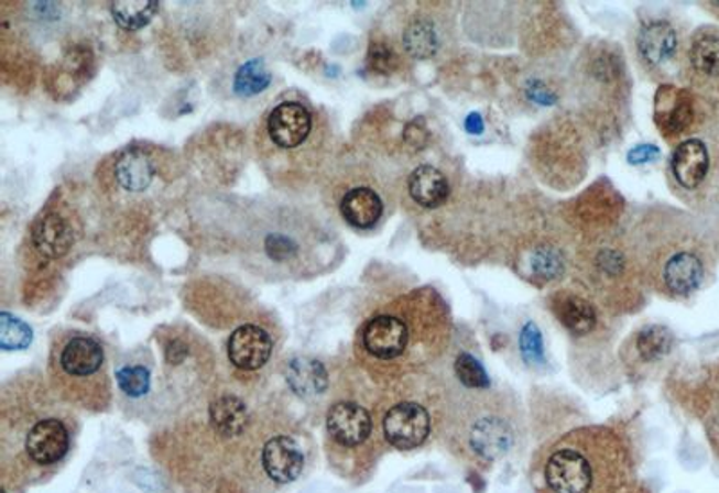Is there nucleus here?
I'll use <instances>...</instances> for the list:
<instances>
[{
  "label": "nucleus",
  "mask_w": 719,
  "mask_h": 493,
  "mask_svg": "<svg viewBox=\"0 0 719 493\" xmlns=\"http://www.w3.org/2000/svg\"><path fill=\"white\" fill-rule=\"evenodd\" d=\"M116 380H118V385L124 395L132 396V398L146 395L148 391H150V384H152L150 371L144 365L121 368L116 373Z\"/></svg>",
  "instance_id": "c756f323"
},
{
  "label": "nucleus",
  "mask_w": 719,
  "mask_h": 493,
  "mask_svg": "<svg viewBox=\"0 0 719 493\" xmlns=\"http://www.w3.org/2000/svg\"><path fill=\"white\" fill-rule=\"evenodd\" d=\"M105 364L104 346L94 337H70L59 350L58 365L65 375L85 379L101 371Z\"/></svg>",
  "instance_id": "f8f14e48"
},
{
  "label": "nucleus",
  "mask_w": 719,
  "mask_h": 493,
  "mask_svg": "<svg viewBox=\"0 0 719 493\" xmlns=\"http://www.w3.org/2000/svg\"><path fill=\"white\" fill-rule=\"evenodd\" d=\"M286 379L298 396L323 395L328 387V373L324 365L308 357H298L290 362Z\"/></svg>",
  "instance_id": "aec40b11"
},
{
  "label": "nucleus",
  "mask_w": 719,
  "mask_h": 493,
  "mask_svg": "<svg viewBox=\"0 0 719 493\" xmlns=\"http://www.w3.org/2000/svg\"><path fill=\"white\" fill-rule=\"evenodd\" d=\"M658 155H661V150L653 144H641L628 153V163L635 164V166L636 164H646L655 161Z\"/></svg>",
  "instance_id": "f704fd0d"
},
{
  "label": "nucleus",
  "mask_w": 719,
  "mask_h": 493,
  "mask_svg": "<svg viewBox=\"0 0 719 493\" xmlns=\"http://www.w3.org/2000/svg\"><path fill=\"white\" fill-rule=\"evenodd\" d=\"M636 44L647 64L661 65L666 64L667 59L675 55L678 39L669 22L656 20L642 28Z\"/></svg>",
  "instance_id": "dca6fc26"
},
{
  "label": "nucleus",
  "mask_w": 719,
  "mask_h": 493,
  "mask_svg": "<svg viewBox=\"0 0 719 493\" xmlns=\"http://www.w3.org/2000/svg\"><path fill=\"white\" fill-rule=\"evenodd\" d=\"M446 449L462 463L488 469L519 443L520 425L509 405L499 399H475L440 421Z\"/></svg>",
  "instance_id": "f03ea898"
},
{
  "label": "nucleus",
  "mask_w": 719,
  "mask_h": 493,
  "mask_svg": "<svg viewBox=\"0 0 719 493\" xmlns=\"http://www.w3.org/2000/svg\"><path fill=\"white\" fill-rule=\"evenodd\" d=\"M33 341V331L25 322L2 311L0 316V348L4 351L25 350Z\"/></svg>",
  "instance_id": "a878e982"
},
{
  "label": "nucleus",
  "mask_w": 719,
  "mask_h": 493,
  "mask_svg": "<svg viewBox=\"0 0 719 493\" xmlns=\"http://www.w3.org/2000/svg\"><path fill=\"white\" fill-rule=\"evenodd\" d=\"M705 429H707V436H709L710 447H712L715 454L719 459V398L716 399L715 407L710 409L709 416H707Z\"/></svg>",
  "instance_id": "72a5a7b5"
},
{
  "label": "nucleus",
  "mask_w": 719,
  "mask_h": 493,
  "mask_svg": "<svg viewBox=\"0 0 719 493\" xmlns=\"http://www.w3.org/2000/svg\"><path fill=\"white\" fill-rule=\"evenodd\" d=\"M211 424L221 438H236L246 430L249 424V410L243 399L235 395H224L216 398L209 409Z\"/></svg>",
  "instance_id": "6ab92c4d"
},
{
  "label": "nucleus",
  "mask_w": 719,
  "mask_h": 493,
  "mask_svg": "<svg viewBox=\"0 0 719 493\" xmlns=\"http://www.w3.org/2000/svg\"><path fill=\"white\" fill-rule=\"evenodd\" d=\"M553 310L559 322L573 336L585 337L596 330L597 314L585 297L576 296V294H562L554 299Z\"/></svg>",
  "instance_id": "2eb2a0df"
},
{
  "label": "nucleus",
  "mask_w": 719,
  "mask_h": 493,
  "mask_svg": "<svg viewBox=\"0 0 719 493\" xmlns=\"http://www.w3.org/2000/svg\"><path fill=\"white\" fill-rule=\"evenodd\" d=\"M261 463L272 481L288 484L303 474V450L295 439L288 436H275L264 443Z\"/></svg>",
  "instance_id": "9d476101"
},
{
  "label": "nucleus",
  "mask_w": 719,
  "mask_h": 493,
  "mask_svg": "<svg viewBox=\"0 0 719 493\" xmlns=\"http://www.w3.org/2000/svg\"><path fill=\"white\" fill-rule=\"evenodd\" d=\"M69 430L59 419H42L31 427L25 438V452L35 463L44 467L58 463L69 452Z\"/></svg>",
  "instance_id": "0eeeda50"
},
{
  "label": "nucleus",
  "mask_w": 719,
  "mask_h": 493,
  "mask_svg": "<svg viewBox=\"0 0 719 493\" xmlns=\"http://www.w3.org/2000/svg\"><path fill=\"white\" fill-rule=\"evenodd\" d=\"M159 11L155 0H119L112 4V15L123 30L138 31L150 24Z\"/></svg>",
  "instance_id": "5701e85b"
},
{
  "label": "nucleus",
  "mask_w": 719,
  "mask_h": 493,
  "mask_svg": "<svg viewBox=\"0 0 719 493\" xmlns=\"http://www.w3.org/2000/svg\"><path fill=\"white\" fill-rule=\"evenodd\" d=\"M520 351L529 365L540 368L545 364L544 339H542V331L534 322H525L524 328L520 331Z\"/></svg>",
  "instance_id": "c85d7f7f"
},
{
  "label": "nucleus",
  "mask_w": 719,
  "mask_h": 493,
  "mask_svg": "<svg viewBox=\"0 0 719 493\" xmlns=\"http://www.w3.org/2000/svg\"><path fill=\"white\" fill-rule=\"evenodd\" d=\"M31 242L40 256L58 260L74 245L73 223L62 212L47 211L33 226Z\"/></svg>",
  "instance_id": "9b49d317"
},
{
  "label": "nucleus",
  "mask_w": 719,
  "mask_h": 493,
  "mask_svg": "<svg viewBox=\"0 0 719 493\" xmlns=\"http://www.w3.org/2000/svg\"><path fill=\"white\" fill-rule=\"evenodd\" d=\"M408 193L423 208H439L448 198V183L445 175L434 166H420L408 177Z\"/></svg>",
  "instance_id": "a211bd4d"
},
{
  "label": "nucleus",
  "mask_w": 719,
  "mask_h": 493,
  "mask_svg": "<svg viewBox=\"0 0 719 493\" xmlns=\"http://www.w3.org/2000/svg\"><path fill=\"white\" fill-rule=\"evenodd\" d=\"M342 217L352 228L371 229L382 217V198L369 188H357L342 198Z\"/></svg>",
  "instance_id": "f3484780"
},
{
  "label": "nucleus",
  "mask_w": 719,
  "mask_h": 493,
  "mask_svg": "<svg viewBox=\"0 0 719 493\" xmlns=\"http://www.w3.org/2000/svg\"><path fill=\"white\" fill-rule=\"evenodd\" d=\"M465 127L468 132L475 133V135H479V133H482V130H484L482 118H480L477 112H473V114H470L468 118H466Z\"/></svg>",
  "instance_id": "e433bc0d"
},
{
  "label": "nucleus",
  "mask_w": 719,
  "mask_h": 493,
  "mask_svg": "<svg viewBox=\"0 0 719 493\" xmlns=\"http://www.w3.org/2000/svg\"><path fill=\"white\" fill-rule=\"evenodd\" d=\"M272 339L260 326L236 328L229 337L227 353L236 368L246 371L261 370L272 355Z\"/></svg>",
  "instance_id": "423d86ee"
},
{
  "label": "nucleus",
  "mask_w": 719,
  "mask_h": 493,
  "mask_svg": "<svg viewBox=\"0 0 719 493\" xmlns=\"http://www.w3.org/2000/svg\"><path fill=\"white\" fill-rule=\"evenodd\" d=\"M457 380L468 390L479 391L490 387V376L486 373L484 365L480 364L471 353H460L454 362Z\"/></svg>",
  "instance_id": "bb28decb"
},
{
  "label": "nucleus",
  "mask_w": 719,
  "mask_h": 493,
  "mask_svg": "<svg viewBox=\"0 0 719 493\" xmlns=\"http://www.w3.org/2000/svg\"><path fill=\"white\" fill-rule=\"evenodd\" d=\"M527 96L533 99L534 103L540 105H553L556 101L553 92L544 84H540V81H533V84L529 85Z\"/></svg>",
  "instance_id": "c9c22d12"
},
{
  "label": "nucleus",
  "mask_w": 719,
  "mask_h": 493,
  "mask_svg": "<svg viewBox=\"0 0 719 493\" xmlns=\"http://www.w3.org/2000/svg\"><path fill=\"white\" fill-rule=\"evenodd\" d=\"M264 254L274 263H288L297 256L301 246L286 232H270L263 240Z\"/></svg>",
  "instance_id": "cd10ccee"
},
{
  "label": "nucleus",
  "mask_w": 719,
  "mask_h": 493,
  "mask_svg": "<svg viewBox=\"0 0 719 493\" xmlns=\"http://www.w3.org/2000/svg\"><path fill=\"white\" fill-rule=\"evenodd\" d=\"M383 438L396 450H416L428 443L436 430V419L425 405L400 402L386 410L382 421Z\"/></svg>",
  "instance_id": "7ed1b4c3"
},
{
  "label": "nucleus",
  "mask_w": 719,
  "mask_h": 493,
  "mask_svg": "<svg viewBox=\"0 0 719 493\" xmlns=\"http://www.w3.org/2000/svg\"><path fill=\"white\" fill-rule=\"evenodd\" d=\"M270 84H272V75L264 67L263 59H250L236 73L232 89L236 95L255 96L269 89Z\"/></svg>",
  "instance_id": "b1692460"
},
{
  "label": "nucleus",
  "mask_w": 719,
  "mask_h": 493,
  "mask_svg": "<svg viewBox=\"0 0 719 493\" xmlns=\"http://www.w3.org/2000/svg\"><path fill=\"white\" fill-rule=\"evenodd\" d=\"M635 344L636 353H639L642 361L655 362L669 355V351L673 350V344H675V337L667 330L666 326H646L644 330L639 331Z\"/></svg>",
  "instance_id": "4be33fe9"
},
{
  "label": "nucleus",
  "mask_w": 719,
  "mask_h": 493,
  "mask_svg": "<svg viewBox=\"0 0 719 493\" xmlns=\"http://www.w3.org/2000/svg\"><path fill=\"white\" fill-rule=\"evenodd\" d=\"M403 45L408 55L417 59L432 58L439 47V36L431 20H412L403 33Z\"/></svg>",
  "instance_id": "412c9836"
},
{
  "label": "nucleus",
  "mask_w": 719,
  "mask_h": 493,
  "mask_svg": "<svg viewBox=\"0 0 719 493\" xmlns=\"http://www.w3.org/2000/svg\"><path fill=\"white\" fill-rule=\"evenodd\" d=\"M363 350L378 361H396L411 346V328L402 317L383 314L372 317L362 331Z\"/></svg>",
  "instance_id": "20e7f679"
},
{
  "label": "nucleus",
  "mask_w": 719,
  "mask_h": 493,
  "mask_svg": "<svg viewBox=\"0 0 719 493\" xmlns=\"http://www.w3.org/2000/svg\"><path fill=\"white\" fill-rule=\"evenodd\" d=\"M671 168L685 189L698 188L709 175L710 155L707 144L700 139H687L676 149Z\"/></svg>",
  "instance_id": "ddd939ff"
},
{
  "label": "nucleus",
  "mask_w": 719,
  "mask_h": 493,
  "mask_svg": "<svg viewBox=\"0 0 719 493\" xmlns=\"http://www.w3.org/2000/svg\"><path fill=\"white\" fill-rule=\"evenodd\" d=\"M428 129H426L423 119H414L411 123L406 124L405 141L411 144L414 150L425 149L426 141H428Z\"/></svg>",
  "instance_id": "473e14b6"
},
{
  "label": "nucleus",
  "mask_w": 719,
  "mask_h": 493,
  "mask_svg": "<svg viewBox=\"0 0 719 493\" xmlns=\"http://www.w3.org/2000/svg\"><path fill=\"white\" fill-rule=\"evenodd\" d=\"M533 272L536 276L542 277L545 282H553L556 277L562 276L565 271V262L562 254L548 246H542L533 254Z\"/></svg>",
  "instance_id": "7c9ffc66"
},
{
  "label": "nucleus",
  "mask_w": 719,
  "mask_h": 493,
  "mask_svg": "<svg viewBox=\"0 0 719 493\" xmlns=\"http://www.w3.org/2000/svg\"><path fill=\"white\" fill-rule=\"evenodd\" d=\"M113 175L121 188L130 193H141L152 184L155 166L146 150L132 146L119 153L113 164Z\"/></svg>",
  "instance_id": "4468645a"
},
{
  "label": "nucleus",
  "mask_w": 719,
  "mask_h": 493,
  "mask_svg": "<svg viewBox=\"0 0 719 493\" xmlns=\"http://www.w3.org/2000/svg\"><path fill=\"white\" fill-rule=\"evenodd\" d=\"M707 276V265L700 252L678 251L667 260L662 272V280L666 285V291L676 297H687L700 291Z\"/></svg>",
  "instance_id": "1a4fd4ad"
},
{
  "label": "nucleus",
  "mask_w": 719,
  "mask_h": 493,
  "mask_svg": "<svg viewBox=\"0 0 719 493\" xmlns=\"http://www.w3.org/2000/svg\"><path fill=\"white\" fill-rule=\"evenodd\" d=\"M328 432L344 449H357L372 436L371 413L355 402H338L328 413Z\"/></svg>",
  "instance_id": "39448f33"
},
{
  "label": "nucleus",
  "mask_w": 719,
  "mask_h": 493,
  "mask_svg": "<svg viewBox=\"0 0 719 493\" xmlns=\"http://www.w3.org/2000/svg\"><path fill=\"white\" fill-rule=\"evenodd\" d=\"M312 116L304 105L288 101L275 107L269 118V135L280 149L294 150L309 138Z\"/></svg>",
  "instance_id": "6e6552de"
},
{
  "label": "nucleus",
  "mask_w": 719,
  "mask_h": 493,
  "mask_svg": "<svg viewBox=\"0 0 719 493\" xmlns=\"http://www.w3.org/2000/svg\"><path fill=\"white\" fill-rule=\"evenodd\" d=\"M531 483L534 493H632V449L608 427L570 430L536 452Z\"/></svg>",
  "instance_id": "f257e3e1"
},
{
  "label": "nucleus",
  "mask_w": 719,
  "mask_h": 493,
  "mask_svg": "<svg viewBox=\"0 0 719 493\" xmlns=\"http://www.w3.org/2000/svg\"><path fill=\"white\" fill-rule=\"evenodd\" d=\"M396 55L392 53L391 47H386L385 44H374L371 45V51H369V67H371L374 73H391L394 67H396Z\"/></svg>",
  "instance_id": "2f4dec72"
},
{
  "label": "nucleus",
  "mask_w": 719,
  "mask_h": 493,
  "mask_svg": "<svg viewBox=\"0 0 719 493\" xmlns=\"http://www.w3.org/2000/svg\"><path fill=\"white\" fill-rule=\"evenodd\" d=\"M690 64L707 78H719V35H700L690 47Z\"/></svg>",
  "instance_id": "393cba45"
}]
</instances>
